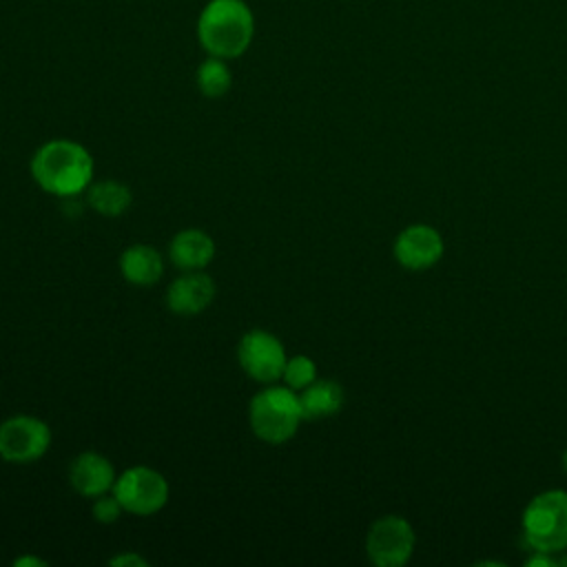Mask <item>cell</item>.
I'll use <instances>...</instances> for the list:
<instances>
[{
  "mask_svg": "<svg viewBox=\"0 0 567 567\" xmlns=\"http://www.w3.org/2000/svg\"><path fill=\"white\" fill-rule=\"evenodd\" d=\"M199 47L215 58L235 60L255 38V13L246 0H208L195 22Z\"/></svg>",
  "mask_w": 567,
  "mask_h": 567,
  "instance_id": "1",
  "label": "cell"
},
{
  "mask_svg": "<svg viewBox=\"0 0 567 567\" xmlns=\"http://www.w3.org/2000/svg\"><path fill=\"white\" fill-rule=\"evenodd\" d=\"M35 184L58 197H73L93 182V157L73 140H51L31 157Z\"/></svg>",
  "mask_w": 567,
  "mask_h": 567,
  "instance_id": "2",
  "label": "cell"
},
{
  "mask_svg": "<svg viewBox=\"0 0 567 567\" xmlns=\"http://www.w3.org/2000/svg\"><path fill=\"white\" fill-rule=\"evenodd\" d=\"M520 538L529 551H567V489H545L525 505Z\"/></svg>",
  "mask_w": 567,
  "mask_h": 567,
  "instance_id": "3",
  "label": "cell"
},
{
  "mask_svg": "<svg viewBox=\"0 0 567 567\" xmlns=\"http://www.w3.org/2000/svg\"><path fill=\"white\" fill-rule=\"evenodd\" d=\"M248 421L255 436L270 445L290 441L303 421L299 394L288 385L268 383L250 399Z\"/></svg>",
  "mask_w": 567,
  "mask_h": 567,
  "instance_id": "4",
  "label": "cell"
},
{
  "mask_svg": "<svg viewBox=\"0 0 567 567\" xmlns=\"http://www.w3.org/2000/svg\"><path fill=\"white\" fill-rule=\"evenodd\" d=\"M414 545V527L399 514L379 516L365 534V554L377 567H403L412 558Z\"/></svg>",
  "mask_w": 567,
  "mask_h": 567,
  "instance_id": "5",
  "label": "cell"
},
{
  "mask_svg": "<svg viewBox=\"0 0 567 567\" xmlns=\"http://www.w3.org/2000/svg\"><path fill=\"white\" fill-rule=\"evenodd\" d=\"M113 494L120 498L124 512L135 516H151L166 505L168 481L153 467L135 465L115 478Z\"/></svg>",
  "mask_w": 567,
  "mask_h": 567,
  "instance_id": "6",
  "label": "cell"
},
{
  "mask_svg": "<svg viewBox=\"0 0 567 567\" xmlns=\"http://www.w3.org/2000/svg\"><path fill=\"white\" fill-rule=\"evenodd\" d=\"M51 445L49 425L31 414H16L0 423V456L24 465L42 458Z\"/></svg>",
  "mask_w": 567,
  "mask_h": 567,
  "instance_id": "7",
  "label": "cell"
},
{
  "mask_svg": "<svg viewBox=\"0 0 567 567\" xmlns=\"http://www.w3.org/2000/svg\"><path fill=\"white\" fill-rule=\"evenodd\" d=\"M237 361L252 381L268 385L281 379L288 357L279 337L268 330H250L237 346Z\"/></svg>",
  "mask_w": 567,
  "mask_h": 567,
  "instance_id": "8",
  "label": "cell"
},
{
  "mask_svg": "<svg viewBox=\"0 0 567 567\" xmlns=\"http://www.w3.org/2000/svg\"><path fill=\"white\" fill-rule=\"evenodd\" d=\"M392 252H394V259L405 270L421 272L441 261V257L445 252V241L434 226L410 224L396 235Z\"/></svg>",
  "mask_w": 567,
  "mask_h": 567,
  "instance_id": "9",
  "label": "cell"
},
{
  "mask_svg": "<svg viewBox=\"0 0 567 567\" xmlns=\"http://www.w3.org/2000/svg\"><path fill=\"white\" fill-rule=\"evenodd\" d=\"M115 478L117 476L111 461L100 452H82L69 465L71 487L86 498H95L100 494L111 492Z\"/></svg>",
  "mask_w": 567,
  "mask_h": 567,
  "instance_id": "10",
  "label": "cell"
},
{
  "mask_svg": "<svg viewBox=\"0 0 567 567\" xmlns=\"http://www.w3.org/2000/svg\"><path fill=\"white\" fill-rule=\"evenodd\" d=\"M215 299V281L204 270H186L166 290V306L175 315H197Z\"/></svg>",
  "mask_w": 567,
  "mask_h": 567,
  "instance_id": "11",
  "label": "cell"
},
{
  "mask_svg": "<svg viewBox=\"0 0 567 567\" xmlns=\"http://www.w3.org/2000/svg\"><path fill=\"white\" fill-rule=\"evenodd\" d=\"M168 257L179 270H204L215 257V241L199 228L179 230L168 246Z\"/></svg>",
  "mask_w": 567,
  "mask_h": 567,
  "instance_id": "12",
  "label": "cell"
},
{
  "mask_svg": "<svg viewBox=\"0 0 567 567\" xmlns=\"http://www.w3.org/2000/svg\"><path fill=\"white\" fill-rule=\"evenodd\" d=\"M120 270L133 286H153L164 275V257L148 244H133L122 252Z\"/></svg>",
  "mask_w": 567,
  "mask_h": 567,
  "instance_id": "13",
  "label": "cell"
},
{
  "mask_svg": "<svg viewBox=\"0 0 567 567\" xmlns=\"http://www.w3.org/2000/svg\"><path fill=\"white\" fill-rule=\"evenodd\" d=\"M297 394H299L303 421L332 416L343 408V401H346L343 388L332 379H315L310 385H306Z\"/></svg>",
  "mask_w": 567,
  "mask_h": 567,
  "instance_id": "14",
  "label": "cell"
},
{
  "mask_svg": "<svg viewBox=\"0 0 567 567\" xmlns=\"http://www.w3.org/2000/svg\"><path fill=\"white\" fill-rule=\"evenodd\" d=\"M86 202L95 213L104 217H120L133 204V193L126 184L117 179H100L95 184L91 182L86 190Z\"/></svg>",
  "mask_w": 567,
  "mask_h": 567,
  "instance_id": "15",
  "label": "cell"
},
{
  "mask_svg": "<svg viewBox=\"0 0 567 567\" xmlns=\"http://www.w3.org/2000/svg\"><path fill=\"white\" fill-rule=\"evenodd\" d=\"M195 84L204 97H210V100L224 97L233 86V73L228 66V60L208 55L204 62H199L195 71Z\"/></svg>",
  "mask_w": 567,
  "mask_h": 567,
  "instance_id": "16",
  "label": "cell"
},
{
  "mask_svg": "<svg viewBox=\"0 0 567 567\" xmlns=\"http://www.w3.org/2000/svg\"><path fill=\"white\" fill-rule=\"evenodd\" d=\"M281 379H284V383L288 388L299 392V390H303L306 385H310L317 379V363L310 357H306V354H295L292 359L286 361Z\"/></svg>",
  "mask_w": 567,
  "mask_h": 567,
  "instance_id": "17",
  "label": "cell"
},
{
  "mask_svg": "<svg viewBox=\"0 0 567 567\" xmlns=\"http://www.w3.org/2000/svg\"><path fill=\"white\" fill-rule=\"evenodd\" d=\"M91 512H93V518L97 523H115L122 516L124 507H122L120 498L111 489V492L100 494V496L93 498V509Z\"/></svg>",
  "mask_w": 567,
  "mask_h": 567,
  "instance_id": "18",
  "label": "cell"
},
{
  "mask_svg": "<svg viewBox=\"0 0 567 567\" xmlns=\"http://www.w3.org/2000/svg\"><path fill=\"white\" fill-rule=\"evenodd\" d=\"M111 565L115 567H146V558H142L140 554H133V551H124V554H117L109 560Z\"/></svg>",
  "mask_w": 567,
  "mask_h": 567,
  "instance_id": "19",
  "label": "cell"
},
{
  "mask_svg": "<svg viewBox=\"0 0 567 567\" xmlns=\"http://www.w3.org/2000/svg\"><path fill=\"white\" fill-rule=\"evenodd\" d=\"M16 567H24V565H35V567H47L44 558H33V556H20L13 560Z\"/></svg>",
  "mask_w": 567,
  "mask_h": 567,
  "instance_id": "20",
  "label": "cell"
},
{
  "mask_svg": "<svg viewBox=\"0 0 567 567\" xmlns=\"http://www.w3.org/2000/svg\"><path fill=\"white\" fill-rule=\"evenodd\" d=\"M560 463H563V470H565V474H567V447H565V452H563V456H560Z\"/></svg>",
  "mask_w": 567,
  "mask_h": 567,
  "instance_id": "21",
  "label": "cell"
},
{
  "mask_svg": "<svg viewBox=\"0 0 567 567\" xmlns=\"http://www.w3.org/2000/svg\"><path fill=\"white\" fill-rule=\"evenodd\" d=\"M558 565H567V556H563V558H558Z\"/></svg>",
  "mask_w": 567,
  "mask_h": 567,
  "instance_id": "22",
  "label": "cell"
}]
</instances>
